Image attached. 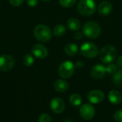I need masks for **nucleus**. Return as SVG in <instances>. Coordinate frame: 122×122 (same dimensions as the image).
Returning <instances> with one entry per match:
<instances>
[{
	"mask_svg": "<svg viewBox=\"0 0 122 122\" xmlns=\"http://www.w3.org/2000/svg\"><path fill=\"white\" fill-rule=\"evenodd\" d=\"M117 51L112 45H107L104 46L99 52L100 60L105 64H111L117 57Z\"/></svg>",
	"mask_w": 122,
	"mask_h": 122,
	"instance_id": "f257e3e1",
	"label": "nucleus"
},
{
	"mask_svg": "<svg viewBox=\"0 0 122 122\" xmlns=\"http://www.w3.org/2000/svg\"><path fill=\"white\" fill-rule=\"evenodd\" d=\"M84 36L89 39H96L101 34V27L95 21H88L85 23L82 28Z\"/></svg>",
	"mask_w": 122,
	"mask_h": 122,
	"instance_id": "f03ea898",
	"label": "nucleus"
},
{
	"mask_svg": "<svg viewBox=\"0 0 122 122\" xmlns=\"http://www.w3.org/2000/svg\"><path fill=\"white\" fill-rule=\"evenodd\" d=\"M96 9L97 6L94 0H81L77 4V11L83 16L92 15Z\"/></svg>",
	"mask_w": 122,
	"mask_h": 122,
	"instance_id": "7ed1b4c3",
	"label": "nucleus"
},
{
	"mask_svg": "<svg viewBox=\"0 0 122 122\" xmlns=\"http://www.w3.org/2000/svg\"><path fill=\"white\" fill-rule=\"evenodd\" d=\"M35 38L41 42H47L51 38V31L49 26L44 24L37 25L34 30Z\"/></svg>",
	"mask_w": 122,
	"mask_h": 122,
	"instance_id": "20e7f679",
	"label": "nucleus"
},
{
	"mask_svg": "<svg viewBox=\"0 0 122 122\" xmlns=\"http://www.w3.org/2000/svg\"><path fill=\"white\" fill-rule=\"evenodd\" d=\"M75 71L74 64L69 61H66L61 63L59 67L58 72L61 77L63 79H69L70 78Z\"/></svg>",
	"mask_w": 122,
	"mask_h": 122,
	"instance_id": "39448f33",
	"label": "nucleus"
},
{
	"mask_svg": "<svg viewBox=\"0 0 122 122\" xmlns=\"http://www.w3.org/2000/svg\"><path fill=\"white\" fill-rule=\"evenodd\" d=\"M81 53L85 57L95 58L99 54V49L97 45L92 42H85L81 46Z\"/></svg>",
	"mask_w": 122,
	"mask_h": 122,
	"instance_id": "423d86ee",
	"label": "nucleus"
},
{
	"mask_svg": "<svg viewBox=\"0 0 122 122\" xmlns=\"http://www.w3.org/2000/svg\"><path fill=\"white\" fill-rule=\"evenodd\" d=\"M15 63L14 58L8 54H4L0 56V71H8L11 70Z\"/></svg>",
	"mask_w": 122,
	"mask_h": 122,
	"instance_id": "0eeeda50",
	"label": "nucleus"
},
{
	"mask_svg": "<svg viewBox=\"0 0 122 122\" xmlns=\"http://www.w3.org/2000/svg\"><path fill=\"white\" fill-rule=\"evenodd\" d=\"M79 114L83 119L90 120L93 119L95 115V109L92 105L89 104H84L80 107Z\"/></svg>",
	"mask_w": 122,
	"mask_h": 122,
	"instance_id": "6e6552de",
	"label": "nucleus"
},
{
	"mask_svg": "<svg viewBox=\"0 0 122 122\" xmlns=\"http://www.w3.org/2000/svg\"><path fill=\"white\" fill-rule=\"evenodd\" d=\"M50 108L53 112L56 114H61L65 109V103L62 99L55 97L51 100Z\"/></svg>",
	"mask_w": 122,
	"mask_h": 122,
	"instance_id": "1a4fd4ad",
	"label": "nucleus"
},
{
	"mask_svg": "<svg viewBox=\"0 0 122 122\" xmlns=\"http://www.w3.org/2000/svg\"><path fill=\"white\" fill-rule=\"evenodd\" d=\"M31 53L38 59H44L48 56V49L44 45L37 44L32 46Z\"/></svg>",
	"mask_w": 122,
	"mask_h": 122,
	"instance_id": "9d476101",
	"label": "nucleus"
},
{
	"mask_svg": "<svg viewBox=\"0 0 122 122\" xmlns=\"http://www.w3.org/2000/svg\"><path fill=\"white\" fill-rule=\"evenodd\" d=\"M87 99L92 104H99L104 100V94L100 90H92L88 94Z\"/></svg>",
	"mask_w": 122,
	"mask_h": 122,
	"instance_id": "9b49d317",
	"label": "nucleus"
},
{
	"mask_svg": "<svg viewBox=\"0 0 122 122\" xmlns=\"http://www.w3.org/2000/svg\"><path fill=\"white\" fill-rule=\"evenodd\" d=\"M106 74V67L102 64H97L93 66L91 71V76L97 80L102 79Z\"/></svg>",
	"mask_w": 122,
	"mask_h": 122,
	"instance_id": "f8f14e48",
	"label": "nucleus"
},
{
	"mask_svg": "<svg viewBox=\"0 0 122 122\" xmlns=\"http://www.w3.org/2000/svg\"><path fill=\"white\" fill-rule=\"evenodd\" d=\"M112 4L108 1H103L98 6L99 14L102 16H107L112 11Z\"/></svg>",
	"mask_w": 122,
	"mask_h": 122,
	"instance_id": "ddd939ff",
	"label": "nucleus"
},
{
	"mask_svg": "<svg viewBox=\"0 0 122 122\" xmlns=\"http://www.w3.org/2000/svg\"><path fill=\"white\" fill-rule=\"evenodd\" d=\"M108 99L110 103L114 105L119 104L122 101V94L117 90H112L109 92Z\"/></svg>",
	"mask_w": 122,
	"mask_h": 122,
	"instance_id": "4468645a",
	"label": "nucleus"
},
{
	"mask_svg": "<svg viewBox=\"0 0 122 122\" xmlns=\"http://www.w3.org/2000/svg\"><path fill=\"white\" fill-rule=\"evenodd\" d=\"M54 88L56 92L63 93V92H65L66 91H67V89L69 88V84H68L67 81H66L65 80L58 79L54 82Z\"/></svg>",
	"mask_w": 122,
	"mask_h": 122,
	"instance_id": "2eb2a0df",
	"label": "nucleus"
},
{
	"mask_svg": "<svg viewBox=\"0 0 122 122\" xmlns=\"http://www.w3.org/2000/svg\"><path fill=\"white\" fill-rule=\"evenodd\" d=\"M66 26L71 31H78L81 28V22L76 18H70L66 22Z\"/></svg>",
	"mask_w": 122,
	"mask_h": 122,
	"instance_id": "dca6fc26",
	"label": "nucleus"
},
{
	"mask_svg": "<svg viewBox=\"0 0 122 122\" xmlns=\"http://www.w3.org/2000/svg\"><path fill=\"white\" fill-rule=\"evenodd\" d=\"M64 52L66 55L69 56H73L78 52V46L74 43L68 44L64 47Z\"/></svg>",
	"mask_w": 122,
	"mask_h": 122,
	"instance_id": "f3484780",
	"label": "nucleus"
},
{
	"mask_svg": "<svg viewBox=\"0 0 122 122\" xmlns=\"http://www.w3.org/2000/svg\"><path fill=\"white\" fill-rule=\"evenodd\" d=\"M69 103L74 107L80 106L82 103V98L80 95L74 94L69 97Z\"/></svg>",
	"mask_w": 122,
	"mask_h": 122,
	"instance_id": "a211bd4d",
	"label": "nucleus"
},
{
	"mask_svg": "<svg viewBox=\"0 0 122 122\" xmlns=\"http://www.w3.org/2000/svg\"><path fill=\"white\" fill-rule=\"evenodd\" d=\"M54 35L56 36H61L66 33V27L61 24H59L55 26L53 31Z\"/></svg>",
	"mask_w": 122,
	"mask_h": 122,
	"instance_id": "6ab92c4d",
	"label": "nucleus"
},
{
	"mask_svg": "<svg viewBox=\"0 0 122 122\" xmlns=\"http://www.w3.org/2000/svg\"><path fill=\"white\" fill-rule=\"evenodd\" d=\"M112 81L113 83L117 86L122 85V70L119 69L113 75Z\"/></svg>",
	"mask_w": 122,
	"mask_h": 122,
	"instance_id": "aec40b11",
	"label": "nucleus"
},
{
	"mask_svg": "<svg viewBox=\"0 0 122 122\" xmlns=\"http://www.w3.org/2000/svg\"><path fill=\"white\" fill-rule=\"evenodd\" d=\"M34 62V59L32 55L28 54H26L23 59V63L26 66H31Z\"/></svg>",
	"mask_w": 122,
	"mask_h": 122,
	"instance_id": "412c9836",
	"label": "nucleus"
},
{
	"mask_svg": "<svg viewBox=\"0 0 122 122\" xmlns=\"http://www.w3.org/2000/svg\"><path fill=\"white\" fill-rule=\"evenodd\" d=\"M59 2L61 6L69 8L73 6L76 4V0H59Z\"/></svg>",
	"mask_w": 122,
	"mask_h": 122,
	"instance_id": "4be33fe9",
	"label": "nucleus"
},
{
	"mask_svg": "<svg viewBox=\"0 0 122 122\" xmlns=\"http://www.w3.org/2000/svg\"><path fill=\"white\" fill-rule=\"evenodd\" d=\"M117 66L114 64H109L106 66V72L109 74L114 75L117 71Z\"/></svg>",
	"mask_w": 122,
	"mask_h": 122,
	"instance_id": "5701e85b",
	"label": "nucleus"
},
{
	"mask_svg": "<svg viewBox=\"0 0 122 122\" xmlns=\"http://www.w3.org/2000/svg\"><path fill=\"white\" fill-rule=\"evenodd\" d=\"M38 122H52L51 117L47 114H43L39 116Z\"/></svg>",
	"mask_w": 122,
	"mask_h": 122,
	"instance_id": "b1692460",
	"label": "nucleus"
},
{
	"mask_svg": "<svg viewBox=\"0 0 122 122\" xmlns=\"http://www.w3.org/2000/svg\"><path fill=\"white\" fill-rule=\"evenodd\" d=\"M114 119L118 122H122V109H119L114 114Z\"/></svg>",
	"mask_w": 122,
	"mask_h": 122,
	"instance_id": "393cba45",
	"label": "nucleus"
},
{
	"mask_svg": "<svg viewBox=\"0 0 122 122\" xmlns=\"http://www.w3.org/2000/svg\"><path fill=\"white\" fill-rule=\"evenodd\" d=\"M24 0H9V2L13 6H19L23 3Z\"/></svg>",
	"mask_w": 122,
	"mask_h": 122,
	"instance_id": "a878e982",
	"label": "nucleus"
},
{
	"mask_svg": "<svg viewBox=\"0 0 122 122\" xmlns=\"http://www.w3.org/2000/svg\"><path fill=\"white\" fill-rule=\"evenodd\" d=\"M27 4L31 7H34L38 4V0H26Z\"/></svg>",
	"mask_w": 122,
	"mask_h": 122,
	"instance_id": "bb28decb",
	"label": "nucleus"
},
{
	"mask_svg": "<svg viewBox=\"0 0 122 122\" xmlns=\"http://www.w3.org/2000/svg\"><path fill=\"white\" fill-rule=\"evenodd\" d=\"M83 32H81V31H76L75 34H74V39H76V40H80L81 39H82L83 37Z\"/></svg>",
	"mask_w": 122,
	"mask_h": 122,
	"instance_id": "cd10ccee",
	"label": "nucleus"
},
{
	"mask_svg": "<svg viewBox=\"0 0 122 122\" xmlns=\"http://www.w3.org/2000/svg\"><path fill=\"white\" fill-rule=\"evenodd\" d=\"M117 66L119 69L122 70V56H120L117 59Z\"/></svg>",
	"mask_w": 122,
	"mask_h": 122,
	"instance_id": "c85d7f7f",
	"label": "nucleus"
},
{
	"mask_svg": "<svg viewBox=\"0 0 122 122\" xmlns=\"http://www.w3.org/2000/svg\"><path fill=\"white\" fill-rule=\"evenodd\" d=\"M74 66H75V68H76V69H81L84 66V62L81 61H78L76 62Z\"/></svg>",
	"mask_w": 122,
	"mask_h": 122,
	"instance_id": "c756f323",
	"label": "nucleus"
},
{
	"mask_svg": "<svg viewBox=\"0 0 122 122\" xmlns=\"http://www.w3.org/2000/svg\"><path fill=\"white\" fill-rule=\"evenodd\" d=\"M41 1H49V0H41Z\"/></svg>",
	"mask_w": 122,
	"mask_h": 122,
	"instance_id": "7c9ffc66",
	"label": "nucleus"
},
{
	"mask_svg": "<svg viewBox=\"0 0 122 122\" xmlns=\"http://www.w3.org/2000/svg\"><path fill=\"white\" fill-rule=\"evenodd\" d=\"M71 122V121H66V122Z\"/></svg>",
	"mask_w": 122,
	"mask_h": 122,
	"instance_id": "2f4dec72",
	"label": "nucleus"
},
{
	"mask_svg": "<svg viewBox=\"0 0 122 122\" xmlns=\"http://www.w3.org/2000/svg\"><path fill=\"white\" fill-rule=\"evenodd\" d=\"M0 1H1V0H0Z\"/></svg>",
	"mask_w": 122,
	"mask_h": 122,
	"instance_id": "473e14b6",
	"label": "nucleus"
}]
</instances>
